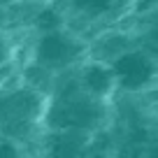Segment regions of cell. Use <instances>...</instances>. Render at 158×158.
<instances>
[{"instance_id":"1","label":"cell","mask_w":158,"mask_h":158,"mask_svg":"<svg viewBox=\"0 0 158 158\" xmlns=\"http://www.w3.org/2000/svg\"><path fill=\"white\" fill-rule=\"evenodd\" d=\"M107 100L91 95L84 86L72 81L47 93V109H44V130L51 133H93L107 118Z\"/></svg>"},{"instance_id":"2","label":"cell","mask_w":158,"mask_h":158,"mask_svg":"<svg viewBox=\"0 0 158 158\" xmlns=\"http://www.w3.org/2000/svg\"><path fill=\"white\" fill-rule=\"evenodd\" d=\"M47 93L35 84L0 89V135L7 142H28L44 128Z\"/></svg>"},{"instance_id":"3","label":"cell","mask_w":158,"mask_h":158,"mask_svg":"<svg viewBox=\"0 0 158 158\" xmlns=\"http://www.w3.org/2000/svg\"><path fill=\"white\" fill-rule=\"evenodd\" d=\"M86 56V44L74 33L63 28H51L40 35L33 49V63L49 74H58L81 63Z\"/></svg>"},{"instance_id":"4","label":"cell","mask_w":158,"mask_h":158,"mask_svg":"<svg viewBox=\"0 0 158 158\" xmlns=\"http://www.w3.org/2000/svg\"><path fill=\"white\" fill-rule=\"evenodd\" d=\"M109 65H112L114 77H116V89L142 91L144 86L153 81V74H156V63H153L151 54L139 49L121 51Z\"/></svg>"},{"instance_id":"5","label":"cell","mask_w":158,"mask_h":158,"mask_svg":"<svg viewBox=\"0 0 158 158\" xmlns=\"http://www.w3.org/2000/svg\"><path fill=\"white\" fill-rule=\"evenodd\" d=\"M77 81L91 95H95L100 100H107L116 91L114 70H112L109 63H102V60H89V63H84L77 72Z\"/></svg>"},{"instance_id":"6","label":"cell","mask_w":158,"mask_h":158,"mask_svg":"<svg viewBox=\"0 0 158 158\" xmlns=\"http://www.w3.org/2000/svg\"><path fill=\"white\" fill-rule=\"evenodd\" d=\"M123 2H128V0H70V5H72L79 14H86V16H91V19H100V16L112 14V12H116Z\"/></svg>"},{"instance_id":"7","label":"cell","mask_w":158,"mask_h":158,"mask_svg":"<svg viewBox=\"0 0 158 158\" xmlns=\"http://www.w3.org/2000/svg\"><path fill=\"white\" fill-rule=\"evenodd\" d=\"M12 60H14L12 40L0 30V84H2V79H5V74H7V68H12Z\"/></svg>"}]
</instances>
